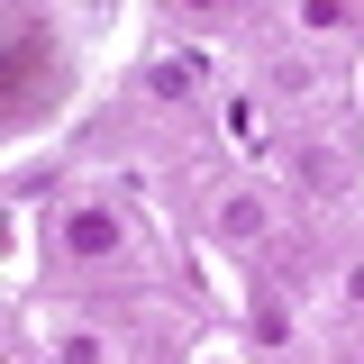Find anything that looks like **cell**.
<instances>
[{
  "mask_svg": "<svg viewBox=\"0 0 364 364\" xmlns=\"http://www.w3.org/2000/svg\"><path fill=\"white\" fill-rule=\"evenodd\" d=\"M64 246H73V255H119V219H109V210H73Z\"/></svg>",
  "mask_w": 364,
  "mask_h": 364,
  "instance_id": "cell-1",
  "label": "cell"
},
{
  "mask_svg": "<svg viewBox=\"0 0 364 364\" xmlns=\"http://www.w3.org/2000/svg\"><path fill=\"white\" fill-rule=\"evenodd\" d=\"M219 228L228 237H264V210H255V200H219Z\"/></svg>",
  "mask_w": 364,
  "mask_h": 364,
  "instance_id": "cell-2",
  "label": "cell"
},
{
  "mask_svg": "<svg viewBox=\"0 0 364 364\" xmlns=\"http://www.w3.org/2000/svg\"><path fill=\"white\" fill-rule=\"evenodd\" d=\"M146 91H155V100H182V91H191V64H155Z\"/></svg>",
  "mask_w": 364,
  "mask_h": 364,
  "instance_id": "cell-3",
  "label": "cell"
}]
</instances>
